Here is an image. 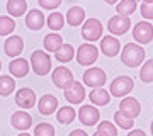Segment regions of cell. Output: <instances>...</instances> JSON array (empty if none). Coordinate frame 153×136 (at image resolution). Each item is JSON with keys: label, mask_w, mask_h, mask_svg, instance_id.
I'll return each mask as SVG.
<instances>
[{"label": "cell", "mask_w": 153, "mask_h": 136, "mask_svg": "<svg viewBox=\"0 0 153 136\" xmlns=\"http://www.w3.org/2000/svg\"><path fill=\"white\" fill-rule=\"evenodd\" d=\"M14 29H16V22L12 17H0V36H9L10 33H14Z\"/></svg>", "instance_id": "29"}, {"label": "cell", "mask_w": 153, "mask_h": 136, "mask_svg": "<svg viewBox=\"0 0 153 136\" xmlns=\"http://www.w3.org/2000/svg\"><path fill=\"white\" fill-rule=\"evenodd\" d=\"M97 133L100 136H117V129H116V126L112 124V123H109V121L99 123Z\"/></svg>", "instance_id": "31"}, {"label": "cell", "mask_w": 153, "mask_h": 136, "mask_svg": "<svg viewBox=\"0 0 153 136\" xmlns=\"http://www.w3.org/2000/svg\"><path fill=\"white\" fill-rule=\"evenodd\" d=\"M133 38L140 44H148L153 39V26L146 21L136 22V26L133 27Z\"/></svg>", "instance_id": "5"}, {"label": "cell", "mask_w": 153, "mask_h": 136, "mask_svg": "<svg viewBox=\"0 0 153 136\" xmlns=\"http://www.w3.org/2000/svg\"><path fill=\"white\" fill-rule=\"evenodd\" d=\"M83 19H85V10L78 5H73L71 9H68V12H66V22L73 27L80 26L83 22Z\"/></svg>", "instance_id": "20"}, {"label": "cell", "mask_w": 153, "mask_h": 136, "mask_svg": "<svg viewBox=\"0 0 153 136\" xmlns=\"http://www.w3.org/2000/svg\"><path fill=\"white\" fill-rule=\"evenodd\" d=\"M134 87V82H133L131 77H117L111 82V95L112 97H123V95H128V94L133 90Z\"/></svg>", "instance_id": "4"}, {"label": "cell", "mask_w": 153, "mask_h": 136, "mask_svg": "<svg viewBox=\"0 0 153 136\" xmlns=\"http://www.w3.org/2000/svg\"><path fill=\"white\" fill-rule=\"evenodd\" d=\"M9 70H10V73L16 78H22V77H26L29 73V63L27 60H24V58H16V60L10 61V65H9Z\"/></svg>", "instance_id": "19"}, {"label": "cell", "mask_w": 153, "mask_h": 136, "mask_svg": "<svg viewBox=\"0 0 153 136\" xmlns=\"http://www.w3.org/2000/svg\"><path fill=\"white\" fill-rule=\"evenodd\" d=\"M94 136H100V135H99V133H95V135H94Z\"/></svg>", "instance_id": "40"}, {"label": "cell", "mask_w": 153, "mask_h": 136, "mask_svg": "<svg viewBox=\"0 0 153 136\" xmlns=\"http://www.w3.org/2000/svg\"><path fill=\"white\" fill-rule=\"evenodd\" d=\"M48 27L55 33V31H60L61 27H63V24H65V17L61 16L60 12H53V14H49L48 17Z\"/></svg>", "instance_id": "28"}, {"label": "cell", "mask_w": 153, "mask_h": 136, "mask_svg": "<svg viewBox=\"0 0 153 136\" xmlns=\"http://www.w3.org/2000/svg\"><path fill=\"white\" fill-rule=\"evenodd\" d=\"M14 88H16V82H14L12 77L0 75V95L7 97V95H10L14 92Z\"/></svg>", "instance_id": "27"}, {"label": "cell", "mask_w": 153, "mask_h": 136, "mask_svg": "<svg viewBox=\"0 0 153 136\" xmlns=\"http://www.w3.org/2000/svg\"><path fill=\"white\" fill-rule=\"evenodd\" d=\"M26 26L31 29V31H39L43 29L44 26V14L38 9H33V10L27 12L26 16Z\"/></svg>", "instance_id": "18"}, {"label": "cell", "mask_w": 153, "mask_h": 136, "mask_svg": "<svg viewBox=\"0 0 153 136\" xmlns=\"http://www.w3.org/2000/svg\"><path fill=\"white\" fill-rule=\"evenodd\" d=\"M90 100H92V104H95V106H107L111 100V95L107 90H104V88H92V92H90Z\"/></svg>", "instance_id": "23"}, {"label": "cell", "mask_w": 153, "mask_h": 136, "mask_svg": "<svg viewBox=\"0 0 153 136\" xmlns=\"http://www.w3.org/2000/svg\"><path fill=\"white\" fill-rule=\"evenodd\" d=\"M41 9H48V10H55L61 5V0H39Z\"/></svg>", "instance_id": "35"}, {"label": "cell", "mask_w": 153, "mask_h": 136, "mask_svg": "<svg viewBox=\"0 0 153 136\" xmlns=\"http://www.w3.org/2000/svg\"><path fill=\"white\" fill-rule=\"evenodd\" d=\"M51 82H53L58 88L66 90V88L73 83V73H71V70H68L65 66H58V68H55L53 75H51Z\"/></svg>", "instance_id": "7"}, {"label": "cell", "mask_w": 153, "mask_h": 136, "mask_svg": "<svg viewBox=\"0 0 153 136\" xmlns=\"http://www.w3.org/2000/svg\"><path fill=\"white\" fill-rule=\"evenodd\" d=\"M16 104L21 109H33L36 106V94L31 88H21L16 95Z\"/></svg>", "instance_id": "14"}, {"label": "cell", "mask_w": 153, "mask_h": 136, "mask_svg": "<svg viewBox=\"0 0 153 136\" xmlns=\"http://www.w3.org/2000/svg\"><path fill=\"white\" fill-rule=\"evenodd\" d=\"M140 78H141V82H145V83H152L153 82V60L145 61V65H143L141 70H140Z\"/></svg>", "instance_id": "30"}, {"label": "cell", "mask_w": 153, "mask_h": 136, "mask_svg": "<svg viewBox=\"0 0 153 136\" xmlns=\"http://www.w3.org/2000/svg\"><path fill=\"white\" fill-rule=\"evenodd\" d=\"M119 49H121V43L114 36H104L102 38V41H100V51L105 56L112 58V56H116V54L119 53Z\"/></svg>", "instance_id": "16"}, {"label": "cell", "mask_w": 153, "mask_h": 136, "mask_svg": "<svg viewBox=\"0 0 153 136\" xmlns=\"http://www.w3.org/2000/svg\"><path fill=\"white\" fill-rule=\"evenodd\" d=\"M65 99L70 104H80L85 99V88H83V85L80 82L73 80V83L65 90Z\"/></svg>", "instance_id": "13"}, {"label": "cell", "mask_w": 153, "mask_h": 136, "mask_svg": "<svg viewBox=\"0 0 153 136\" xmlns=\"http://www.w3.org/2000/svg\"><path fill=\"white\" fill-rule=\"evenodd\" d=\"M152 135H153V121H152Z\"/></svg>", "instance_id": "39"}, {"label": "cell", "mask_w": 153, "mask_h": 136, "mask_svg": "<svg viewBox=\"0 0 153 136\" xmlns=\"http://www.w3.org/2000/svg\"><path fill=\"white\" fill-rule=\"evenodd\" d=\"M105 82H107V78H105V71L102 68H88L83 73V83L92 88H102Z\"/></svg>", "instance_id": "6"}, {"label": "cell", "mask_w": 153, "mask_h": 136, "mask_svg": "<svg viewBox=\"0 0 153 136\" xmlns=\"http://www.w3.org/2000/svg\"><path fill=\"white\" fill-rule=\"evenodd\" d=\"M76 61H78V65L82 66H90L94 65L99 58V49L97 46H94L92 43H83L78 51H76Z\"/></svg>", "instance_id": "3"}, {"label": "cell", "mask_w": 153, "mask_h": 136, "mask_svg": "<svg viewBox=\"0 0 153 136\" xmlns=\"http://www.w3.org/2000/svg\"><path fill=\"white\" fill-rule=\"evenodd\" d=\"M136 0H121L119 4L116 5V12L117 16H123V17H129L133 12L136 10Z\"/></svg>", "instance_id": "24"}, {"label": "cell", "mask_w": 153, "mask_h": 136, "mask_svg": "<svg viewBox=\"0 0 153 136\" xmlns=\"http://www.w3.org/2000/svg\"><path fill=\"white\" fill-rule=\"evenodd\" d=\"M63 44L65 43H63V38H61L60 34L51 33V34H46V36H44V48H46V51H49V53H56Z\"/></svg>", "instance_id": "21"}, {"label": "cell", "mask_w": 153, "mask_h": 136, "mask_svg": "<svg viewBox=\"0 0 153 136\" xmlns=\"http://www.w3.org/2000/svg\"><path fill=\"white\" fill-rule=\"evenodd\" d=\"M128 136H146L143 129H131L128 133Z\"/></svg>", "instance_id": "36"}, {"label": "cell", "mask_w": 153, "mask_h": 136, "mask_svg": "<svg viewBox=\"0 0 153 136\" xmlns=\"http://www.w3.org/2000/svg\"><path fill=\"white\" fill-rule=\"evenodd\" d=\"M68 136H88V135H87V133H83L82 129H73Z\"/></svg>", "instance_id": "37"}, {"label": "cell", "mask_w": 153, "mask_h": 136, "mask_svg": "<svg viewBox=\"0 0 153 136\" xmlns=\"http://www.w3.org/2000/svg\"><path fill=\"white\" fill-rule=\"evenodd\" d=\"M22 49H24V41H22L21 36H10L4 43V51H5V54L10 56V58H14V60L19 58V54L22 53Z\"/></svg>", "instance_id": "11"}, {"label": "cell", "mask_w": 153, "mask_h": 136, "mask_svg": "<svg viewBox=\"0 0 153 136\" xmlns=\"http://www.w3.org/2000/svg\"><path fill=\"white\" fill-rule=\"evenodd\" d=\"M140 10H141V16L145 19H153V0H145L140 7Z\"/></svg>", "instance_id": "34"}, {"label": "cell", "mask_w": 153, "mask_h": 136, "mask_svg": "<svg viewBox=\"0 0 153 136\" xmlns=\"http://www.w3.org/2000/svg\"><path fill=\"white\" fill-rule=\"evenodd\" d=\"M109 31L116 36H123L129 31V27H131V21H129V17H123V16H114L109 19Z\"/></svg>", "instance_id": "10"}, {"label": "cell", "mask_w": 153, "mask_h": 136, "mask_svg": "<svg viewBox=\"0 0 153 136\" xmlns=\"http://www.w3.org/2000/svg\"><path fill=\"white\" fill-rule=\"evenodd\" d=\"M102 29L104 27H102L99 19H88L82 27V36L85 41H97L102 36Z\"/></svg>", "instance_id": "8"}, {"label": "cell", "mask_w": 153, "mask_h": 136, "mask_svg": "<svg viewBox=\"0 0 153 136\" xmlns=\"http://www.w3.org/2000/svg\"><path fill=\"white\" fill-rule=\"evenodd\" d=\"M76 117V112L75 109L70 107V106H65V107H61L58 112H56V119H58V123H61V124H70V123H73Z\"/></svg>", "instance_id": "25"}, {"label": "cell", "mask_w": 153, "mask_h": 136, "mask_svg": "<svg viewBox=\"0 0 153 136\" xmlns=\"http://www.w3.org/2000/svg\"><path fill=\"white\" fill-rule=\"evenodd\" d=\"M73 56H75V49H73L71 44H63V46L55 53V58L58 61H61V63H66V61L73 60Z\"/></svg>", "instance_id": "26"}, {"label": "cell", "mask_w": 153, "mask_h": 136, "mask_svg": "<svg viewBox=\"0 0 153 136\" xmlns=\"http://www.w3.org/2000/svg\"><path fill=\"white\" fill-rule=\"evenodd\" d=\"M34 136H55V128L49 123H41L34 128Z\"/></svg>", "instance_id": "32"}, {"label": "cell", "mask_w": 153, "mask_h": 136, "mask_svg": "<svg viewBox=\"0 0 153 136\" xmlns=\"http://www.w3.org/2000/svg\"><path fill=\"white\" fill-rule=\"evenodd\" d=\"M56 107H58V99H56L55 95H51V94L43 95V97L39 99V102H38V111L43 116L53 114Z\"/></svg>", "instance_id": "17"}, {"label": "cell", "mask_w": 153, "mask_h": 136, "mask_svg": "<svg viewBox=\"0 0 153 136\" xmlns=\"http://www.w3.org/2000/svg\"><path fill=\"white\" fill-rule=\"evenodd\" d=\"M19 136H31V135H29V133H21Z\"/></svg>", "instance_id": "38"}, {"label": "cell", "mask_w": 153, "mask_h": 136, "mask_svg": "<svg viewBox=\"0 0 153 136\" xmlns=\"http://www.w3.org/2000/svg\"><path fill=\"white\" fill-rule=\"evenodd\" d=\"M0 68H2V61H0Z\"/></svg>", "instance_id": "41"}, {"label": "cell", "mask_w": 153, "mask_h": 136, "mask_svg": "<svg viewBox=\"0 0 153 136\" xmlns=\"http://www.w3.org/2000/svg\"><path fill=\"white\" fill-rule=\"evenodd\" d=\"M114 123H117V126L123 128V129H131L133 124H134V121L129 119V117H126V116L123 114V112H119V111L114 114Z\"/></svg>", "instance_id": "33"}, {"label": "cell", "mask_w": 153, "mask_h": 136, "mask_svg": "<svg viewBox=\"0 0 153 136\" xmlns=\"http://www.w3.org/2000/svg\"><path fill=\"white\" fill-rule=\"evenodd\" d=\"M31 66L36 75H48L49 70H51V58L49 54H46L41 49H36L33 54H31Z\"/></svg>", "instance_id": "2"}, {"label": "cell", "mask_w": 153, "mask_h": 136, "mask_svg": "<svg viewBox=\"0 0 153 136\" xmlns=\"http://www.w3.org/2000/svg\"><path fill=\"white\" fill-rule=\"evenodd\" d=\"M27 10V2L26 0H9L7 2V12L12 17H21Z\"/></svg>", "instance_id": "22"}, {"label": "cell", "mask_w": 153, "mask_h": 136, "mask_svg": "<svg viewBox=\"0 0 153 136\" xmlns=\"http://www.w3.org/2000/svg\"><path fill=\"white\" fill-rule=\"evenodd\" d=\"M99 117H100V112L94 106H82L78 111V119L85 126H94L95 123H99Z\"/></svg>", "instance_id": "12"}, {"label": "cell", "mask_w": 153, "mask_h": 136, "mask_svg": "<svg viewBox=\"0 0 153 136\" xmlns=\"http://www.w3.org/2000/svg\"><path fill=\"white\" fill-rule=\"evenodd\" d=\"M145 60V49L136 43H128L123 48V53H121V61L124 63L126 66L129 68H136L140 66Z\"/></svg>", "instance_id": "1"}, {"label": "cell", "mask_w": 153, "mask_h": 136, "mask_svg": "<svg viewBox=\"0 0 153 136\" xmlns=\"http://www.w3.org/2000/svg\"><path fill=\"white\" fill-rule=\"evenodd\" d=\"M10 124L14 126L16 129L26 131V129H29V128L33 126V117H31V114L26 112V111H17V112L12 114Z\"/></svg>", "instance_id": "15"}, {"label": "cell", "mask_w": 153, "mask_h": 136, "mask_svg": "<svg viewBox=\"0 0 153 136\" xmlns=\"http://www.w3.org/2000/svg\"><path fill=\"white\" fill-rule=\"evenodd\" d=\"M119 112H123L126 117L134 121V117H138L141 112V106L134 97H124L119 104Z\"/></svg>", "instance_id": "9"}]
</instances>
